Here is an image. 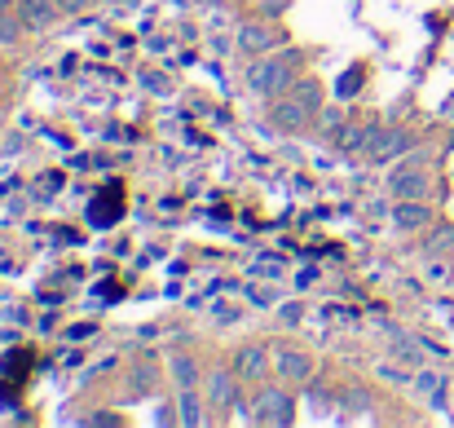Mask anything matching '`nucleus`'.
Wrapping results in <instances>:
<instances>
[{
  "mask_svg": "<svg viewBox=\"0 0 454 428\" xmlns=\"http://www.w3.org/2000/svg\"><path fill=\"white\" fill-rule=\"evenodd\" d=\"M291 75H296V54H278V58H265L251 67V89L265 93V97H278L291 89Z\"/></svg>",
  "mask_w": 454,
  "mask_h": 428,
  "instance_id": "nucleus-1",
  "label": "nucleus"
},
{
  "mask_svg": "<svg viewBox=\"0 0 454 428\" xmlns=\"http://www.w3.org/2000/svg\"><path fill=\"white\" fill-rule=\"evenodd\" d=\"M401 151H410V133L406 128H375L366 141V159L371 163H393Z\"/></svg>",
  "mask_w": 454,
  "mask_h": 428,
  "instance_id": "nucleus-2",
  "label": "nucleus"
},
{
  "mask_svg": "<svg viewBox=\"0 0 454 428\" xmlns=\"http://www.w3.org/2000/svg\"><path fill=\"white\" fill-rule=\"evenodd\" d=\"M256 420L260 424H287L291 420V398L278 393V389H265L256 398Z\"/></svg>",
  "mask_w": 454,
  "mask_h": 428,
  "instance_id": "nucleus-3",
  "label": "nucleus"
},
{
  "mask_svg": "<svg viewBox=\"0 0 454 428\" xmlns=\"http://www.w3.org/2000/svg\"><path fill=\"white\" fill-rule=\"evenodd\" d=\"M274 44H278V31L265 27V23H247L239 31V49H243V54H269Z\"/></svg>",
  "mask_w": 454,
  "mask_h": 428,
  "instance_id": "nucleus-4",
  "label": "nucleus"
},
{
  "mask_svg": "<svg viewBox=\"0 0 454 428\" xmlns=\"http://www.w3.org/2000/svg\"><path fill=\"white\" fill-rule=\"evenodd\" d=\"M269 371V353L260 349V344H247V349H239V358H234V375H243V380H256V375Z\"/></svg>",
  "mask_w": 454,
  "mask_h": 428,
  "instance_id": "nucleus-5",
  "label": "nucleus"
},
{
  "mask_svg": "<svg viewBox=\"0 0 454 428\" xmlns=\"http://www.w3.org/2000/svg\"><path fill=\"white\" fill-rule=\"evenodd\" d=\"M309 371H313V362L305 358V353H278V375L282 380H291V384H305L309 380Z\"/></svg>",
  "mask_w": 454,
  "mask_h": 428,
  "instance_id": "nucleus-6",
  "label": "nucleus"
},
{
  "mask_svg": "<svg viewBox=\"0 0 454 428\" xmlns=\"http://www.w3.org/2000/svg\"><path fill=\"white\" fill-rule=\"evenodd\" d=\"M432 181L424 172H393V194H401V199H424Z\"/></svg>",
  "mask_w": 454,
  "mask_h": 428,
  "instance_id": "nucleus-7",
  "label": "nucleus"
},
{
  "mask_svg": "<svg viewBox=\"0 0 454 428\" xmlns=\"http://www.w3.org/2000/svg\"><path fill=\"white\" fill-rule=\"evenodd\" d=\"M309 115H313L309 106H300L296 97H287V102H278V106H274V124L282 128V133H287V128H300V124L309 120Z\"/></svg>",
  "mask_w": 454,
  "mask_h": 428,
  "instance_id": "nucleus-8",
  "label": "nucleus"
},
{
  "mask_svg": "<svg viewBox=\"0 0 454 428\" xmlns=\"http://www.w3.org/2000/svg\"><path fill=\"white\" fill-rule=\"evenodd\" d=\"M18 13L27 18V27H49L58 18V5H53V0H23Z\"/></svg>",
  "mask_w": 454,
  "mask_h": 428,
  "instance_id": "nucleus-9",
  "label": "nucleus"
},
{
  "mask_svg": "<svg viewBox=\"0 0 454 428\" xmlns=\"http://www.w3.org/2000/svg\"><path fill=\"white\" fill-rule=\"evenodd\" d=\"M428 221H432V212L424 203H415V199L410 203H397V212H393V225L397 229H419V225H428Z\"/></svg>",
  "mask_w": 454,
  "mask_h": 428,
  "instance_id": "nucleus-10",
  "label": "nucleus"
},
{
  "mask_svg": "<svg viewBox=\"0 0 454 428\" xmlns=\"http://www.w3.org/2000/svg\"><path fill=\"white\" fill-rule=\"evenodd\" d=\"M208 393H212V402H221V406H229L239 393H234V375L229 371H216L212 380H208Z\"/></svg>",
  "mask_w": 454,
  "mask_h": 428,
  "instance_id": "nucleus-11",
  "label": "nucleus"
},
{
  "mask_svg": "<svg viewBox=\"0 0 454 428\" xmlns=\"http://www.w3.org/2000/svg\"><path fill=\"white\" fill-rule=\"evenodd\" d=\"M291 97H296L300 106L317 111V106H322V84H317V80H305V84H296V89H291Z\"/></svg>",
  "mask_w": 454,
  "mask_h": 428,
  "instance_id": "nucleus-12",
  "label": "nucleus"
},
{
  "mask_svg": "<svg viewBox=\"0 0 454 428\" xmlns=\"http://www.w3.org/2000/svg\"><path fill=\"white\" fill-rule=\"evenodd\" d=\"M172 371H177V380H181V384H194V362H190V358H177V362H172Z\"/></svg>",
  "mask_w": 454,
  "mask_h": 428,
  "instance_id": "nucleus-13",
  "label": "nucleus"
},
{
  "mask_svg": "<svg viewBox=\"0 0 454 428\" xmlns=\"http://www.w3.org/2000/svg\"><path fill=\"white\" fill-rule=\"evenodd\" d=\"M181 420H186V424H198V420H203V415H198V402L190 398V393L181 398Z\"/></svg>",
  "mask_w": 454,
  "mask_h": 428,
  "instance_id": "nucleus-14",
  "label": "nucleus"
},
{
  "mask_svg": "<svg viewBox=\"0 0 454 428\" xmlns=\"http://www.w3.org/2000/svg\"><path fill=\"white\" fill-rule=\"evenodd\" d=\"M358 80H362V71H348V75L340 80V89H335V93H340V97H353V93H358Z\"/></svg>",
  "mask_w": 454,
  "mask_h": 428,
  "instance_id": "nucleus-15",
  "label": "nucleus"
},
{
  "mask_svg": "<svg viewBox=\"0 0 454 428\" xmlns=\"http://www.w3.org/2000/svg\"><path fill=\"white\" fill-rule=\"evenodd\" d=\"M317 128H322V133H335V128H340V111H322L317 115Z\"/></svg>",
  "mask_w": 454,
  "mask_h": 428,
  "instance_id": "nucleus-16",
  "label": "nucleus"
},
{
  "mask_svg": "<svg viewBox=\"0 0 454 428\" xmlns=\"http://www.w3.org/2000/svg\"><path fill=\"white\" fill-rule=\"evenodd\" d=\"M450 243H454V234H436V239H428V248L441 252V248H450Z\"/></svg>",
  "mask_w": 454,
  "mask_h": 428,
  "instance_id": "nucleus-17",
  "label": "nucleus"
},
{
  "mask_svg": "<svg viewBox=\"0 0 454 428\" xmlns=\"http://www.w3.org/2000/svg\"><path fill=\"white\" fill-rule=\"evenodd\" d=\"M419 389H424V393H432V389H441V375H424V380H419Z\"/></svg>",
  "mask_w": 454,
  "mask_h": 428,
  "instance_id": "nucleus-18",
  "label": "nucleus"
},
{
  "mask_svg": "<svg viewBox=\"0 0 454 428\" xmlns=\"http://www.w3.org/2000/svg\"><path fill=\"white\" fill-rule=\"evenodd\" d=\"M89 0H58V9H84Z\"/></svg>",
  "mask_w": 454,
  "mask_h": 428,
  "instance_id": "nucleus-19",
  "label": "nucleus"
},
{
  "mask_svg": "<svg viewBox=\"0 0 454 428\" xmlns=\"http://www.w3.org/2000/svg\"><path fill=\"white\" fill-rule=\"evenodd\" d=\"M0 40H13V23H9V27L0 23Z\"/></svg>",
  "mask_w": 454,
  "mask_h": 428,
  "instance_id": "nucleus-20",
  "label": "nucleus"
}]
</instances>
